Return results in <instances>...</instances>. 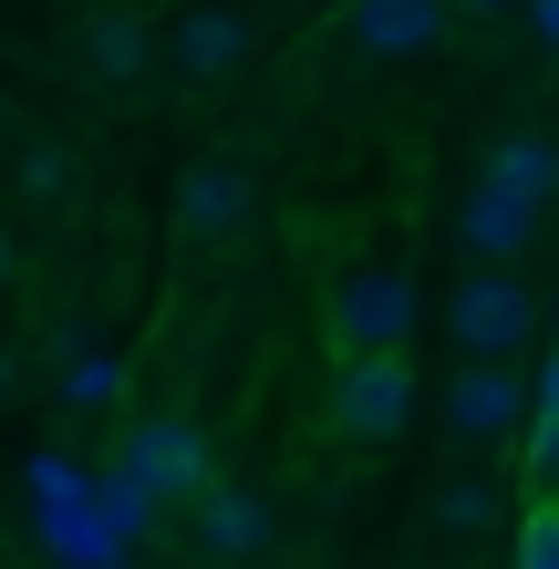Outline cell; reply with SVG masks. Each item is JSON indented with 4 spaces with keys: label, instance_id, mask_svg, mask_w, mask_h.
Segmentation results:
<instances>
[{
    "label": "cell",
    "instance_id": "cell-1",
    "mask_svg": "<svg viewBox=\"0 0 559 569\" xmlns=\"http://www.w3.org/2000/svg\"><path fill=\"white\" fill-rule=\"evenodd\" d=\"M446 331H456V352L467 362H518L549 331V300L518 280V270H467L446 290Z\"/></svg>",
    "mask_w": 559,
    "mask_h": 569
},
{
    "label": "cell",
    "instance_id": "cell-2",
    "mask_svg": "<svg viewBox=\"0 0 559 569\" xmlns=\"http://www.w3.org/2000/svg\"><path fill=\"white\" fill-rule=\"evenodd\" d=\"M136 508H197L218 477H208V435H197L187 415H146L136 435H124V477H114Z\"/></svg>",
    "mask_w": 559,
    "mask_h": 569
},
{
    "label": "cell",
    "instance_id": "cell-3",
    "mask_svg": "<svg viewBox=\"0 0 559 569\" xmlns=\"http://www.w3.org/2000/svg\"><path fill=\"white\" fill-rule=\"evenodd\" d=\"M332 425L352 446H393V435L415 425V362L405 352H352L332 373Z\"/></svg>",
    "mask_w": 559,
    "mask_h": 569
},
{
    "label": "cell",
    "instance_id": "cell-4",
    "mask_svg": "<svg viewBox=\"0 0 559 569\" xmlns=\"http://www.w3.org/2000/svg\"><path fill=\"white\" fill-rule=\"evenodd\" d=\"M321 321H332L342 362H352V352H405V342H415V280H405V270H342Z\"/></svg>",
    "mask_w": 559,
    "mask_h": 569
},
{
    "label": "cell",
    "instance_id": "cell-5",
    "mask_svg": "<svg viewBox=\"0 0 559 569\" xmlns=\"http://www.w3.org/2000/svg\"><path fill=\"white\" fill-rule=\"evenodd\" d=\"M249 52H259V21L239 11V0H187V11L167 21V62L187 83H228V73H249Z\"/></svg>",
    "mask_w": 559,
    "mask_h": 569
},
{
    "label": "cell",
    "instance_id": "cell-6",
    "mask_svg": "<svg viewBox=\"0 0 559 569\" xmlns=\"http://www.w3.org/2000/svg\"><path fill=\"white\" fill-rule=\"evenodd\" d=\"M518 425H529V373L518 362H467L446 383V435L456 446H508Z\"/></svg>",
    "mask_w": 559,
    "mask_h": 569
},
{
    "label": "cell",
    "instance_id": "cell-7",
    "mask_svg": "<svg viewBox=\"0 0 559 569\" xmlns=\"http://www.w3.org/2000/svg\"><path fill=\"white\" fill-rule=\"evenodd\" d=\"M539 228L549 218L518 208V197H498V187H467V197H456V249H467V270H518Z\"/></svg>",
    "mask_w": 559,
    "mask_h": 569
},
{
    "label": "cell",
    "instance_id": "cell-8",
    "mask_svg": "<svg viewBox=\"0 0 559 569\" xmlns=\"http://www.w3.org/2000/svg\"><path fill=\"white\" fill-rule=\"evenodd\" d=\"M249 208H259L249 166H187V177H177V228H187V239H239Z\"/></svg>",
    "mask_w": 559,
    "mask_h": 569
},
{
    "label": "cell",
    "instance_id": "cell-9",
    "mask_svg": "<svg viewBox=\"0 0 559 569\" xmlns=\"http://www.w3.org/2000/svg\"><path fill=\"white\" fill-rule=\"evenodd\" d=\"M342 31H352L373 62H405V52H436V42H446V0H352Z\"/></svg>",
    "mask_w": 559,
    "mask_h": 569
},
{
    "label": "cell",
    "instance_id": "cell-10",
    "mask_svg": "<svg viewBox=\"0 0 559 569\" xmlns=\"http://www.w3.org/2000/svg\"><path fill=\"white\" fill-rule=\"evenodd\" d=\"M270 539H280V518H270L259 487H208V497H197V549H208L218 569L228 559H259Z\"/></svg>",
    "mask_w": 559,
    "mask_h": 569
},
{
    "label": "cell",
    "instance_id": "cell-11",
    "mask_svg": "<svg viewBox=\"0 0 559 569\" xmlns=\"http://www.w3.org/2000/svg\"><path fill=\"white\" fill-rule=\"evenodd\" d=\"M477 187H498V197H518V208H539V218H549V208H559V146L518 124V136H498V146H487Z\"/></svg>",
    "mask_w": 559,
    "mask_h": 569
},
{
    "label": "cell",
    "instance_id": "cell-12",
    "mask_svg": "<svg viewBox=\"0 0 559 569\" xmlns=\"http://www.w3.org/2000/svg\"><path fill=\"white\" fill-rule=\"evenodd\" d=\"M146 62H156V21L146 11H124V0H114V11L83 21V73L93 83H136Z\"/></svg>",
    "mask_w": 559,
    "mask_h": 569
},
{
    "label": "cell",
    "instance_id": "cell-13",
    "mask_svg": "<svg viewBox=\"0 0 559 569\" xmlns=\"http://www.w3.org/2000/svg\"><path fill=\"white\" fill-rule=\"evenodd\" d=\"M529 446H518V466H529V487L539 497H559V342H549V362H539V383H529Z\"/></svg>",
    "mask_w": 559,
    "mask_h": 569
},
{
    "label": "cell",
    "instance_id": "cell-14",
    "mask_svg": "<svg viewBox=\"0 0 559 569\" xmlns=\"http://www.w3.org/2000/svg\"><path fill=\"white\" fill-rule=\"evenodd\" d=\"M52 393H62L73 415H104L114 393H124V362H114L104 342H73V331H62V373H52Z\"/></svg>",
    "mask_w": 559,
    "mask_h": 569
},
{
    "label": "cell",
    "instance_id": "cell-15",
    "mask_svg": "<svg viewBox=\"0 0 559 569\" xmlns=\"http://www.w3.org/2000/svg\"><path fill=\"white\" fill-rule=\"evenodd\" d=\"M436 528H446V539H477V528H498V487H477V477L436 487Z\"/></svg>",
    "mask_w": 559,
    "mask_h": 569
},
{
    "label": "cell",
    "instance_id": "cell-16",
    "mask_svg": "<svg viewBox=\"0 0 559 569\" xmlns=\"http://www.w3.org/2000/svg\"><path fill=\"white\" fill-rule=\"evenodd\" d=\"M518 569H559V497H529V518H518Z\"/></svg>",
    "mask_w": 559,
    "mask_h": 569
},
{
    "label": "cell",
    "instance_id": "cell-17",
    "mask_svg": "<svg viewBox=\"0 0 559 569\" xmlns=\"http://www.w3.org/2000/svg\"><path fill=\"white\" fill-rule=\"evenodd\" d=\"M73 187V146H21V197H62Z\"/></svg>",
    "mask_w": 559,
    "mask_h": 569
},
{
    "label": "cell",
    "instance_id": "cell-18",
    "mask_svg": "<svg viewBox=\"0 0 559 569\" xmlns=\"http://www.w3.org/2000/svg\"><path fill=\"white\" fill-rule=\"evenodd\" d=\"M529 31H539V52H559V0H529Z\"/></svg>",
    "mask_w": 559,
    "mask_h": 569
},
{
    "label": "cell",
    "instance_id": "cell-19",
    "mask_svg": "<svg viewBox=\"0 0 559 569\" xmlns=\"http://www.w3.org/2000/svg\"><path fill=\"white\" fill-rule=\"evenodd\" d=\"M21 383H31V373H21V352H11V342H0V405H11V393H21Z\"/></svg>",
    "mask_w": 559,
    "mask_h": 569
},
{
    "label": "cell",
    "instance_id": "cell-20",
    "mask_svg": "<svg viewBox=\"0 0 559 569\" xmlns=\"http://www.w3.org/2000/svg\"><path fill=\"white\" fill-rule=\"evenodd\" d=\"M11 270H21V249H11V239H0V290H11Z\"/></svg>",
    "mask_w": 559,
    "mask_h": 569
},
{
    "label": "cell",
    "instance_id": "cell-21",
    "mask_svg": "<svg viewBox=\"0 0 559 569\" xmlns=\"http://www.w3.org/2000/svg\"><path fill=\"white\" fill-rule=\"evenodd\" d=\"M467 11H508V0H467Z\"/></svg>",
    "mask_w": 559,
    "mask_h": 569
},
{
    "label": "cell",
    "instance_id": "cell-22",
    "mask_svg": "<svg viewBox=\"0 0 559 569\" xmlns=\"http://www.w3.org/2000/svg\"><path fill=\"white\" fill-rule=\"evenodd\" d=\"M549 342H559V300H549Z\"/></svg>",
    "mask_w": 559,
    "mask_h": 569
},
{
    "label": "cell",
    "instance_id": "cell-23",
    "mask_svg": "<svg viewBox=\"0 0 559 569\" xmlns=\"http://www.w3.org/2000/svg\"><path fill=\"white\" fill-rule=\"evenodd\" d=\"M62 569H93V559H62Z\"/></svg>",
    "mask_w": 559,
    "mask_h": 569
}]
</instances>
